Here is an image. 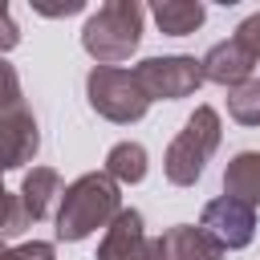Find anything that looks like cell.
Instances as JSON below:
<instances>
[{
  "instance_id": "277c9868",
  "label": "cell",
  "mask_w": 260,
  "mask_h": 260,
  "mask_svg": "<svg viewBox=\"0 0 260 260\" xmlns=\"http://www.w3.org/2000/svg\"><path fill=\"white\" fill-rule=\"evenodd\" d=\"M89 102H93L98 114H106L114 122H134L150 106V98L142 93L138 77L130 69H118V65H98L89 73Z\"/></svg>"
},
{
  "instance_id": "6da1fadb",
  "label": "cell",
  "mask_w": 260,
  "mask_h": 260,
  "mask_svg": "<svg viewBox=\"0 0 260 260\" xmlns=\"http://www.w3.org/2000/svg\"><path fill=\"white\" fill-rule=\"evenodd\" d=\"M138 32H142V8L134 0H114L85 20L81 41L102 65H118L138 49Z\"/></svg>"
},
{
  "instance_id": "9c48e42d",
  "label": "cell",
  "mask_w": 260,
  "mask_h": 260,
  "mask_svg": "<svg viewBox=\"0 0 260 260\" xmlns=\"http://www.w3.org/2000/svg\"><path fill=\"white\" fill-rule=\"evenodd\" d=\"M158 248H162V260H219V252H223L203 228H187V223L171 228L158 240Z\"/></svg>"
},
{
  "instance_id": "7c38bea8",
  "label": "cell",
  "mask_w": 260,
  "mask_h": 260,
  "mask_svg": "<svg viewBox=\"0 0 260 260\" xmlns=\"http://www.w3.org/2000/svg\"><path fill=\"white\" fill-rule=\"evenodd\" d=\"M154 20L162 32L171 37H187L203 24V4H191V0H162L154 4Z\"/></svg>"
},
{
  "instance_id": "e0dca14e",
  "label": "cell",
  "mask_w": 260,
  "mask_h": 260,
  "mask_svg": "<svg viewBox=\"0 0 260 260\" xmlns=\"http://www.w3.org/2000/svg\"><path fill=\"white\" fill-rule=\"evenodd\" d=\"M20 106V81L12 73L8 61H0V110H16Z\"/></svg>"
},
{
  "instance_id": "7a4b0ae2",
  "label": "cell",
  "mask_w": 260,
  "mask_h": 260,
  "mask_svg": "<svg viewBox=\"0 0 260 260\" xmlns=\"http://www.w3.org/2000/svg\"><path fill=\"white\" fill-rule=\"evenodd\" d=\"M118 207V191L106 175H85L61 195V215H57V236L61 240H81L98 223H106Z\"/></svg>"
},
{
  "instance_id": "5b68a950",
  "label": "cell",
  "mask_w": 260,
  "mask_h": 260,
  "mask_svg": "<svg viewBox=\"0 0 260 260\" xmlns=\"http://www.w3.org/2000/svg\"><path fill=\"white\" fill-rule=\"evenodd\" d=\"M146 98H183L203 81V65L195 57H150L134 69Z\"/></svg>"
},
{
  "instance_id": "8fae6325",
  "label": "cell",
  "mask_w": 260,
  "mask_h": 260,
  "mask_svg": "<svg viewBox=\"0 0 260 260\" xmlns=\"http://www.w3.org/2000/svg\"><path fill=\"white\" fill-rule=\"evenodd\" d=\"M223 187H228V199H236L244 207H256L260 203V154L256 150L236 154L228 175H223Z\"/></svg>"
},
{
  "instance_id": "5bb4252c",
  "label": "cell",
  "mask_w": 260,
  "mask_h": 260,
  "mask_svg": "<svg viewBox=\"0 0 260 260\" xmlns=\"http://www.w3.org/2000/svg\"><path fill=\"white\" fill-rule=\"evenodd\" d=\"M110 175L114 179H126V183H138L146 175V150L138 142H118L110 150Z\"/></svg>"
},
{
  "instance_id": "8992f818",
  "label": "cell",
  "mask_w": 260,
  "mask_h": 260,
  "mask_svg": "<svg viewBox=\"0 0 260 260\" xmlns=\"http://www.w3.org/2000/svg\"><path fill=\"white\" fill-rule=\"evenodd\" d=\"M98 260H162V248H158V240L142 236V215L138 211H118Z\"/></svg>"
},
{
  "instance_id": "ac0fdd59",
  "label": "cell",
  "mask_w": 260,
  "mask_h": 260,
  "mask_svg": "<svg viewBox=\"0 0 260 260\" xmlns=\"http://www.w3.org/2000/svg\"><path fill=\"white\" fill-rule=\"evenodd\" d=\"M12 45H16V24H12L8 8L0 4V49H12Z\"/></svg>"
},
{
  "instance_id": "4fadbf2b",
  "label": "cell",
  "mask_w": 260,
  "mask_h": 260,
  "mask_svg": "<svg viewBox=\"0 0 260 260\" xmlns=\"http://www.w3.org/2000/svg\"><path fill=\"white\" fill-rule=\"evenodd\" d=\"M57 175L53 171H32L28 179H24V203H20V215L28 219H41L45 211H49V203H53V195H57Z\"/></svg>"
},
{
  "instance_id": "2e32d148",
  "label": "cell",
  "mask_w": 260,
  "mask_h": 260,
  "mask_svg": "<svg viewBox=\"0 0 260 260\" xmlns=\"http://www.w3.org/2000/svg\"><path fill=\"white\" fill-rule=\"evenodd\" d=\"M248 57H260V12H252L248 20H240V28H236V37H232Z\"/></svg>"
},
{
  "instance_id": "3957f363",
  "label": "cell",
  "mask_w": 260,
  "mask_h": 260,
  "mask_svg": "<svg viewBox=\"0 0 260 260\" xmlns=\"http://www.w3.org/2000/svg\"><path fill=\"white\" fill-rule=\"evenodd\" d=\"M215 142H219V118H215V110L199 106V110L187 118L183 134L175 138V146H171V154H167V175H171V183H179V187L195 183L199 171H203V162H207V154L215 150Z\"/></svg>"
},
{
  "instance_id": "ba28073f",
  "label": "cell",
  "mask_w": 260,
  "mask_h": 260,
  "mask_svg": "<svg viewBox=\"0 0 260 260\" xmlns=\"http://www.w3.org/2000/svg\"><path fill=\"white\" fill-rule=\"evenodd\" d=\"M37 154V122L20 106L0 114V167H20Z\"/></svg>"
},
{
  "instance_id": "9a60e30c",
  "label": "cell",
  "mask_w": 260,
  "mask_h": 260,
  "mask_svg": "<svg viewBox=\"0 0 260 260\" xmlns=\"http://www.w3.org/2000/svg\"><path fill=\"white\" fill-rule=\"evenodd\" d=\"M228 110L248 122V126H260V81H240L228 98Z\"/></svg>"
},
{
  "instance_id": "30bf717a",
  "label": "cell",
  "mask_w": 260,
  "mask_h": 260,
  "mask_svg": "<svg viewBox=\"0 0 260 260\" xmlns=\"http://www.w3.org/2000/svg\"><path fill=\"white\" fill-rule=\"evenodd\" d=\"M199 65H203V77H211V81H219V85H240V81L252 73L256 57H248L236 41H223V45H215Z\"/></svg>"
},
{
  "instance_id": "52a82bcc",
  "label": "cell",
  "mask_w": 260,
  "mask_h": 260,
  "mask_svg": "<svg viewBox=\"0 0 260 260\" xmlns=\"http://www.w3.org/2000/svg\"><path fill=\"white\" fill-rule=\"evenodd\" d=\"M252 228H256L252 207H244V203H236L228 195L215 199V203H207V211H203V232L219 248H244L252 240Z\"/></svg>"
},
{
  "instance_id": "d6986e66",
  "label": "cell",
  "mask_w": 260,
  "mask_h": 260,
  "mask_svg": "<svg viewBox=\"0 0 260 260\" xmlns=\"http://www.w3.org/2000/svg\"><path fill=\"white\" fill-rule=\"evenodd\" d=\"M16 260H53V248L49 244H24L16 252Z\"/></svg>"
}]
</instances>
